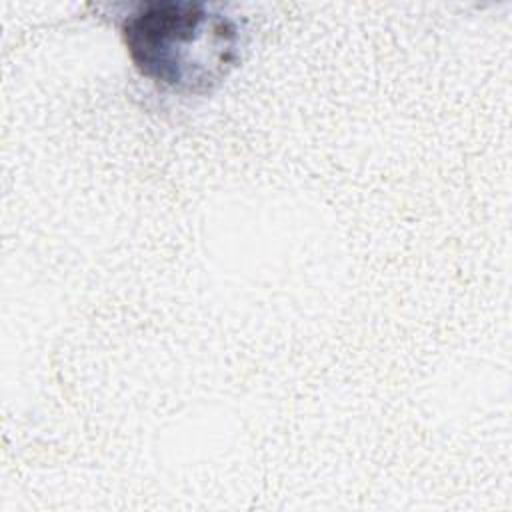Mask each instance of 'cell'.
<instances>
[{"mask_svg":"<svg viewBox=\"0 0 512 512\" xmlns=\"http://www.w3.org/2000/svg\"><path fill=\"white\" fill-rule=\"evenodd\" d=\"M122 36L138 72L178 94L214 90L240 60L238 24L204 2H142Z\"/></svg>","mask_w":512,"mask_h":512,"instance_id":"6da1fadb","label":"cell"}]
</instances>
